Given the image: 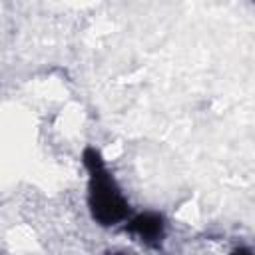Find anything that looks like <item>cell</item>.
Segmentation results:
<instances>
[{"label": "cell", "mask_w": 255, "mask_h": 255, "mask_svg": "<svg viewBox=\"0 0 255 255\" xmlns=\"http://www.w3.org/2000/svg\"><path fill=\"white\" fill-rule=\"evenodd\" d=\"M122 229L128 235L135 237L141 245H145L149 249H159L165 239V233H167V223H165L163 213L147 209V211L131 213Z\"/></svg>", "instance_id": "2"}, {"label": "cell", "mask_w": 255, "mask_h": 255, "mask_svg": "<svg viewBox=\"0 0 255 255\" xmlns=\"http://www.w3.org/2000/svg\"><path fill=\"white\" fill-rule=\"evenodd\" d=\"M229 255H253V249L247 245H237Z\"/></svg>", "instance_id": "3"}, {"label": "cell", "mask_w": 255, "mask_h": 255, "mask_svg": "<svg viewBox=\"0 0 255 255\" xmlns=\"http://www.w3.org/2000/svg\"><path fill=\"white\" fill-rule=\"evenodd\" d=\"M82 165L88 173L86 203L92 221L106 229L124 225L133 209L102 151L94 145H86L82 151Z\"/></svg>", "instance_id": "1"}]
</instances>
